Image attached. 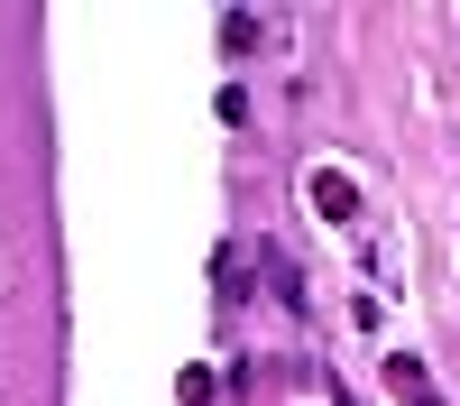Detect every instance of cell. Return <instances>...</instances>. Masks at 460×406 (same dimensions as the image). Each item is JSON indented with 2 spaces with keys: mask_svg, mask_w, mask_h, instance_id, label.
I'll return each instance as SVG.
<instances>
[{
  "mask_svg": "<svg viewBox=\"0 0 460 406\" xmlns=\"http://www.w3.org/2000/svg\"><path fill=\"white\" fill-rule=\"evenodd\" d=\"M314 212H323V221H350V212H359V185H350V176H314Z\"/></svg>",
  "mask_w": 460,
  "mask_h": 406,
  "instance_id": "cell-1",
  "label": "cell"
},
{
  "mask_svg": "<svg viewBox=\"0 0 460 406\" xmlns=\"http://www.w3.org/2000/svg\"><path fill=\"white\" fill-rule=\"evenodd\" d=\"M387 388H396L405 406H442V397H433V369H424V360H387Z\"/></svg>",
  "mask_w": 460,
  "mask_h": 406,
  "instance_id": "cell-2",
  "label": "cell"
},
{
  "mask_svg": "<svg viewBox=\"0 0 460 406\" xmlns=\"http://www.w3.org/2000/svg\"><path fill=\"white\" fill-rule=\"evenodd\" d=\"M258 37H267V19H258V10H221V47H230V56L258 47Z\"/></svg>",
  "mask_w": 460,
  "mask_h": 406,
  "instance_id": "cell-3",
  "label": "cell"
}]
</instances>
